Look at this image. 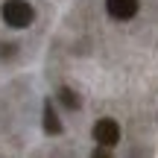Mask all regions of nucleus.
<instances>
[{"mask_svg": "<svg viewBox=\"0 0 158 158\" xmlns=\"http://www.w3.org/2000/svg\"><path fill=\"white\" fill-rule=\"evenodd\" d=\"M0 15H3V21L9 23V27L23 29V27H29V23H32L35 9L27 3V0H6L3 9H0Z\"/></svg>", "mask_w": 158, "mask_h": 158, "instance_id": "f257e3e1", "label": "nucleus"}, {"mask_svg": "<svg viewBox=\"0 0 158 158\" xmlns=\"http://www.w3.org/2000/svg\"><path fill=\"white\" fill-rule=\"evenodd\" d=\"M12 53H15V47H12V44H0V59H9Z\"/></svg>", "mask_w": 158, "mask_h": 158, "instance_id": "0eeeda50", "label": "nucleus"}, {"mask_svg": "<svg viewBox=\"0 0 158 158\" xmlns=\"http://www.w3.org/2000/svg\"><path fill=\"white\" fill-rule=\"evenodd\" d=\"M59 100H62L64 106L70 108V111H76V108L82 106V100H79V94H76V91H70V88H62V91H59Z\"/></svg>", "mask_w": 158, "mask_h": 158, "instance_id": "39448f33", "label": "nucleus"}, {"mask_svg": "<svg viewBox=\"0 0 158 158\" xmlns=\"http://www.w3.org/2000/svg\"><path fill=\"white\" fill-rule=\"evenodd\" d=\"M138 6L141 0H106V9L114 21H129V18L138 15Z\"/></svg>", "mask_w": 158, "mask_h": 158, "instance_id": "7ed1b4c3", "label": "nucleus"}, {"mask_svg": "<svg viewBox=\"0 0 158 158\" xmlns=\"http://www.w3.org/2000/svg\"><path fill=\"white\" fill-rule=\"evenodd\" d=\"M44 132H47V135H62V123H59L56 108L50 106V100L44 102Z\"/></svg>", "mask_w": 158, "mask_h": 158, "instance_id": "20e7f679", "label": "nucleus"}, {"mask_svg": "<svg viewBox=\"0 0 158 158\" xmlns=\"http://www.w3.org/2000/svg\"><path fill=\"white\" fill-rule=\"evenodd\" d=\"M91 158H114V155L108 152V147H100V149H94V152H91Z\"/></svg>", "mask_w": 158, "mask_h": 158, "instance_id": "423d86ee", "label": "nucleus"}, {"mask_svg": "<svg viewBox=\"0 0 158 158\" xmlns=\"http://www.w3.org/2000/svg\"><path fill=\"white\" fill-rule=\"evenodd\" d=\"M94 141L100 143V147H114V143L120 141V126H117V120H111V117L97 120V123H94Z\"/></svg>", "mask_w": 158, "mask_h": 158, "instance_id": "f03ea898", "label": "nucleus"}]
</instances>
